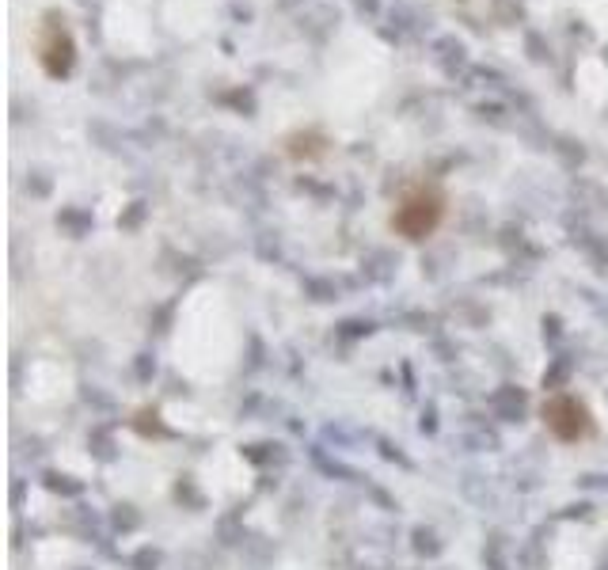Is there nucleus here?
Here are the masks:
<instances>
[{
	"label": "nucleus",
	"mask_w": 608,
	"mask_h": 570,
	"mask_svg": "<svg viewBox=\"0 0 608 570\" xmlns=\"http://www.w3.org/2000/svg\"><path fill=\"white\" fill-rule=\"evenodd\" d=\"M540 415L559 441H586L593 434V415L578 396H551Z\"/></svg>",
	"instance_id": "7ed1b4c3"
},
{
	"label": "nucleus",
	"mask_w": 608,
	"mask_h": 570,
	"mask_svg": "<svg viewBox=\"0 0 608 570\" xmlns=\"http://www.w3.org/2000/svg\"><path fill=\"white\" fill-rule=\"evenodd\" d=\"M441 221H445V190L434 187V183H418V187L403 190L388 225L396 228L403 240L422 244L441 228Z\"/></svg>",
	"instance_id": "f257e3e1"
},
{
	"label": "nucleus",
	"mask_w": 608,
	"mask_h": 570,
	"mask_svg": "<svg viewBox=\"0 0 608 570\" xmlns=\"http://www.w3.org/2000/svg\"><path fill=\"white\" fill-rule=\"evenodd\" d=\"M35 54H38V65L46 69V76L73 73L76 42H73V35H69L61 12H46V16H42V27H38V38H35Z\"/></svg>",
	"instance_id": "f03ea898"
}]
</instances>
